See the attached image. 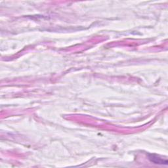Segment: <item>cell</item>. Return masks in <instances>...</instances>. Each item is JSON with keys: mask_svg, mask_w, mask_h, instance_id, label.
I'll list each match as a JSON object with an SVG mask.
<instances>
[{"mask_svg": "<svg viewBox=\"0 0 168 168\" xmlns=\"http://www.w3.org/2000/svg\"><path fill=\"white\" fill-rule=\"evenodd\" d=\"M149 159L150 160L151 162H152L155 164H167V161L166 160H164L162 158H161L155 155H152V154L149 155Z\"/></svg>", "mask_w": 168, "mask_h": 168, "instance_id": "1", "label": "cell"}]
</instances>
